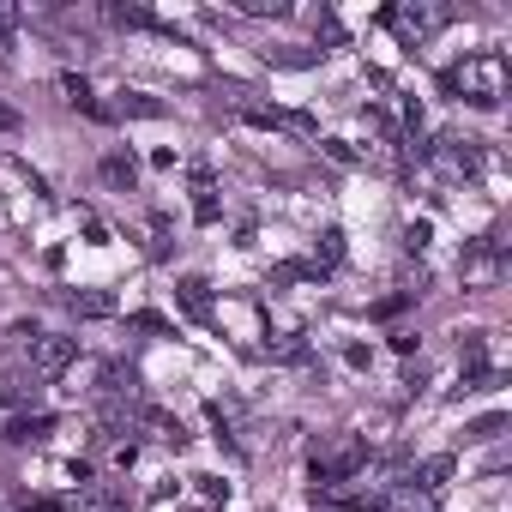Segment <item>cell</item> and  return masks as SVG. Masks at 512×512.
<instances>
[{"label": "cell", "mask_w": 512, "mask_h": 512, "mask_svg": "<svg viewBox=\"0 0 512 512\" xmlns=\"http://www.w3.org/2000/svg\"><path fill=\"white\" fill-rule=\"evenodd\" d=\"M434 163H440L446 175H476V151H470V139H440V145H434Z\"/></svg>", "instance_id": "cell-4"}, {"label": "cell", "mask_w": 512, "mask_h": 512, "mask_svg": "<svg viewBox=\"0 0 512 512\" xmlns=\"http://www.w3.org/2000/svg\"><path fill=\"white\" fill-rule=\"evenodd\" d=\"M61 97H67V103H79V109H91V85H85V79H73V73L61 79Z\"/></svg>", "instance_id": "cell-12"}, {"label": "cell", "mask_w": 512, "mask_h": 512, "mask_svg": "<svg viewBox=\"0 0 512 512\" xmlns=\"http://www.w3.org/2000/svg\"><path fill=\"white\" fill-rule=\"evenodd\" d=\"M187 308H193V314H205V284H199V278L187 284Z\"/></svg>", "instance_id": "cell-15"}, {"label": "cell", "mask_w": 512, "mask_h": 512, "mask_svg": "<svg viewBox=\"0 0 512 512\" xmlns=\"http://www.w3.org/2000/svg\"><path fill=\"white\" fill-rule=\"evenodd\" d=\"M0 133H19V115H13L7 103H0Z\"/></svg>", "instance_id": "cell-16"}, {"label": "cell", "mask_w": 512, "mask_h": 512, "mask_svg": "<svg viewBox=\"0 0 512 512\" xmlns=\"http://www.w3.org/2000/svg\"><path fill=\"white\" fill-rule=\"evenodd\" d=\"M73 356H79L73 338H37V344H31V374H43V380H49V374H67Z\"/></svg>", "instance_id": "cell-2"}, {"label": "cell", "mask_w": 512, "mask_h": 512, "mask_svg": "<svg viewBox=\"0 0 512 512\" xmlns=\"http://www.w3.org/2000/svg\"><path fill=\"white\" fill-rule=\"evenodd\" d=\"M103 181H109V187H133V181H139V163H133L127 151H109V157H103Z\"/></svg>", "instance_id": "cell-7"}, {"label": "cell", "mask_w": 512, "mask_h": 512, "mask_svg": "<svg viewBox=\"0 0 512 512\" xmlns=\"http://www.w3.org/2000/svg\"><path fill=\"white\" fill-rule=\"evenodd\" d=\"M386 19H392V31H398V37H428V31H440V25H446V13H440V7H392Z\"/></svg>", "instance_id": "cell-3"}, {"label": "cell", "mask_w": 512, "mask_h": 512, "mask_svg": "<svg viewBox=\"0 0 512 512\" xmlns=\"http://www.w3.org/2000/svg\"><path fill=\"white\" fill-rule=\"evenodd\" d=\"M416 476H422V488H440V482L452 476V458H428V464H422Z\"/></svg>", "instance_id": "cell-11"}, {"label": "cell", "mask_w": 512, "mask_h": 512, "mask_svg": "<svg viewBox=\"0 0 512 512\" xmlns=\"http://www.w3.org/2000/svg\"><path fill=\"white\" fill-rule=\"evenodd\" d=\"M109 19H115V25H145L151 13H145V7H109Z\"/></svg>", "instance_id": "cell-14"}, {"label": "cell", "mask_w": 512, "mask_h": 512, "mask_svg": "<svg viewBox=\"0 0 512 512\" xmlns=\"http://www.w3.org/2000/svg\"><path fill=\"white\" fill-rule=\"evenodd\" d=\"M31 398H37L31 374H0V410H19V404H31Z\"/></svg>", "instance_id": "cell-6"}, {"label": "cell", "mask_w": 512, "mask_h": 512, "mask_svg": "<svg viewBox=\"0 0 512 512\" xmlns=\"http://www.w3.org/2000/svg\"><path fill=\"white\" fill-rule=\"evenodd\" d=\"M235 13H253V19H260V13H284V0H235Z\"/></svg>", "instance_id": "cell-13"}, {"label": "cell", "mask_w": 512, "mask_h": 512, "mask_svg": "<svg viewBox=\"0 0 512 512\" xmlns=\"http://www.w3.org/2000/svg\"><path fill=\"white\" fill-rule=\"evenodd\" d=\"M73 512H121V494H115V488H85V494L73 500Z\"/></svg>", "instance_id": "cell-8"}, {"label": "cell", "mask_w": 512, "mask_h": 512, "mask_svg": "<svg viewBox=\"0 0 512 512\" xmlns=\"http://www.w3.org/2000/svg\"><path fill=\"white\" fill-rule=\"evenodd\" d=\"M13 31H19V7H0V61L13 55Z\"/></svg>", "instance_id": "cell-10"}, {"label": "cell", "mask_w": 512, "mask_h": 512, "mask_svg": "<svg viewBox=\"0 0 512 512\" xmlns=\"http://www.w3.org/2000/svg\"><path fill=\"white\" fill-rule=\"evenodd\" d=\"M121 115H163V103L145 97V91H127V97H121Z\"/></svg>", "instance_id": "cell-9"}, {"label": "cell", "mask_w": 512, "mask_h": 512, "mask_svg": "<svg viewBox=\"0 0 512 512\" xmlns=\"http://www.w3.org/2000/svg\"><path fill=\"white\" fill-rule=\"evenodd\" d=\"M67 308H73L79 320H109V314H115V296H103V290H73Z\"/></svg>", "instance_id": "cell-5"}, {"label": "cell", "mask_w": 512, "mask_h": 512, "mask_svg": "<svg viewBox=\"0 0 512 512\" xmlns=\"http://www.w3.org/2000/svg\"><path fill=\"white\" fill-rule=\"evenodd\" d=\"M500 79H506L500 55H476V61H464V67L446 73V91H464L470 103H500Z\"/></svg>", "instance_id": "cell-1"}]
</instances>
